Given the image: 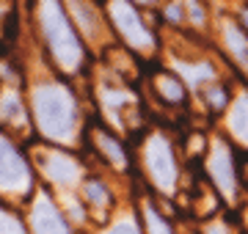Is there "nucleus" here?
Listing matches in <instances>:
<instances>
[{
  "label": "nucleus",
  "mask_w": 248,
  "mask_h": 234,
  "mask_svg": "<svg viewBox=\"0 0 248 234\" xmlns=\"http://www.w3.org/2000/svg\"><path fill=\"white\" fill-rule=\"evenodd\" d=\"M39 25L45 33L47 50L63 72H78L83 66V44L75 33V25L69 22L61 0H42L39 3Z\"/></svg>",
  "instance_id": "1"
},
{
  "label": "nucleus",
  "mask_w": 248,
  "mask_h": 234,
  "mask_svg": "<svg viewBox=\"0 0 248 234\" xmlns=\"http://www.w3.org/2000/svg\"><path fill=\"white\" fill-rule=\"evenodd\" d=\"M33 113L36 124L53 141H69L75 135V99L63 86L58 83H47L33 91Z\"/></svg>",
  "instance_id": "2"
},
{
  "label": "nucleus",
  "mask_w": 248,
  "mask_h": 234,
  "mask_svg": "<svg viewBox=\"0 0 248 234\" xmlns=\"http://www.w3.org/2000/svg\"><path fill=\"white\" fill-rule=\"evenodd\" d=\"M143 168L146 176L157 190L171 193L177 188V160H174V146L163 132H152L143 144Z\"/></svg>",
  "instance_id": "3"
},
{
  "label": "nucleus",
  "mask_w": 248,
  "mask_h": 234,
  "mask_svg": "<svg viewBox=\"0 0 248 234\" xmlns=\"http://www.w3.org/2000/svg\"><path fill=\"white\" fill-rule=\"evenodd\" d=\"M108 11H110V19H113L119 36L130 47H135V50H152L155 47L152 30L143 25L141 14H138V9H135L130 0H110L108 3Z\"/></svg>",
  "instance_id": "4"
},
{
  "label": "nucleus",
  "mask_w": 248,
  "mask_h": 234,
  "mask_svg": "<svg viewBox=\"0 0 248 234\" xmlns=\"http://www.w3.org/2000/svg\"><path fill=\"white\" fill-rule=\"evenodd\" d=\"M31 188V171L22 154L0 135V190L6 193H25Z\"/></svg>",
  "instance_id": "5"
},
{
  "label": "nucleus",
  "mask_w": 248,
  "mask_h": 234,
  "mask_svg": "<svg viewBox=\"0 0 248 234\" xmlns=\"http://www.w3.org/2000/svg\"><path fill=\"white\" fill-rule=\"evenodd\" d=\"M207 174L213 185L223 193V198L234 201L237 198V171H234V162H232L229 146L223 141H215L213 152H210V160H207Z\"/></svg>",
  "instance_id": "6"
},
{
  "label": "nucleus",
  "mask_w": 248,
  "mask_h": 234,
  "mask_svg": "<svg viewBox=\"0 0 248 234\" xmlns=\"http://www.w3.org/2000/svg\"><path fill=\"white\" fill-rule=\"evenodd\" d=\"M31 226H33V234H69L66 218L58 212V207L47 196H42L33 204V209H31Z\"/></svg>",
  "instance_id": "7"
},
{
  "label": "nucleus",
  "mask_w": 248,
  "mask_h": 234,
  "mask_svg": "<svg viewBox=\"0 0 248 234\" xmlns=\"http://www.w3.org/2000/svg\"><path fill=\"white\" fill-rule=\"evenodd\" d=\"M45 174H47V179H53L55 185H72V182L78 179L80 168L69 154L53 152L45 157Z\"/></svg>",
  "instance_id": "8"
},
{
  "label": "nucleus",
  "mask_w": 248,
  "mask_h": 234,
  "mask_svg": "<svg viewBox=\"0 0 248 234\" xmlns=\"http://www.w3.org/2000/svg\"><path fill=\"white\" fill-rule=\"evenodd\" d=\"M152 83H155V91L160 94V99H163V102H169V105H185L187 88H185V80H179L177 74L157 72Z\"/></svg>",
  "instance_id": "9"
},
{
  "label": "nucleus",
  "mask_w": 248,
  "mask_h": 234,
  "mask_svg": "<svg viewBox=\"0 0 248 234\" xmlns=\"http://www.w3.org/2000/svg\"><path fill=\"white\" fill-rule=\"evenodd\" d=\"M229 130L240 144L248 149V94H240L229 110Z\"/></svg>",
  "instance_id": "10"
},
{
  "label": "nucleus",
  "mask_w": 248,
  "mask_h": 234,
  "mask_svg": "<svg viewBox=\"0 0 248 234\" xmlns=\"http://www.w3.org/2000/svg\"><path fill=\"white\" fill-rule=\"evenodd\" d=\"M94 138H97L99 154H102V157L113 165V168H127V152H124V146L119 144L113 135H108L105 130H97V132H94Z\"/></svg>",
  "instance_id": "11"
},
{
  "label": "nucleus",
  "mask_w": 248,
  "mask_h": 234,
  "mask_svg": "<svg viewBox=\"0 0 248 234\" xmlns=\"http://www.w3.org/2000/svg\"><path fill=\"white\" fill-rule=\"evenodd\" d=\"M0 121L6 127H19L25 121L22 99H19L14 91H3V94H0Z\"/></svg>",
  "instance_id": "12"
},
{
  "label": "nucleus",
  "mask_w": 248,
  "mask_h": 234,
  "mask_svg": "<svg viewBox=\"0 0 248 234\" xmlns=\"http://www.w3.org/2000/svg\"><path fill=\"white\" fill-rule=\"evenodd\" d=\"M223 39H226L229 53L248 69V36L240 30L237 25H234V22H223Z\"/></svg>",
  "instance_id": "13"
},
{
  "label": "nucleus",
  "mask_w": 248,
  "mask_h": 234,
  "mask_svg": "<svg viewBox=\"0 0 248 234\" xmlns=\"http://www.w3.org/2000/svg\"><path fill=\"white\" fill-rule=\"evenodd\" d=\"M86 201H89L94 209H105V207L113 204L110 190L105 188V182H102V179H89V182H86Z\"/></svg>",
  "instance_id": "14"
},
{
  "label": "nucleus",
  "mask_w": 248,
  "mask_h": 234,
  "mask_svg": "<svg viewBox=\"0 0 248 234\" xmlns=\"http://www.w3.org/2000/svg\"><path fill=\"white\" fill-rule=\"evenodd\" d=\"M143 223H146V232L143 234H174L171 223L155 207H143Z\"/></svg>",
  "instance_id": "15"
},
{
  "label": "nucleus",
  "mask_w": 248,
  "mask_h": 234,
  "mask_svg": "<svg viewBox=\"0 0 248 234\" xmlns=\"http://www.w3.org/2000/svg\"><path fill=\"white\" fill-rule=\"evenodd\" d=\"M226 99H229V94H226L223 86H204V102H207L210 110H223Z\"/></svg>",
  "instance_id": "16"
},
{
  "label": "nucleus",
  "mask_w": 248,
  "mask_h": 234,
  "mask_svg": "<svg viewBox=\"0 0 248 234\" xmlns=\"http://www.w3.org/2000/svg\"><path fill=\"white\" fill-rule=\"evenodd\" d=\"M0 234H25V229H22V223H19L17 218L0 212Z\"/></svg>",
  "instance_id": "17"
},
{
  "label": "nucleus",
  "mask_w": 248,
  "mask_h": 234,
  "mask_svg": "<svg viewBox=\"0 0 248 234\" xmlns=\"http://www.w3.org/2000/svg\"><path fill=\"white\" fill-rule=\"evenodd\" d=\"M108 234H143V229L138 223H133V220H119V223H113L108 229Z\"/></svg>",
  "instance_id": "18"
},
{
  "label": "nucleus",
  "mask_w": 248,
  "mask_h": 234,
  "mask_svg": "<svg viewBox=\"0 0 248 234\" xmlns=\"http://www.w3.org/2000/svg\"><path fill=\"white\" fill-rule=\"evenodd\" d=\"M202 234H232V232L226 226V220H213V223H207L202 229Z\"/></svg>",
  "instance_id": "19"
},
{
  "label": "nucleus",
  "mask_w": 248,
  "mask_h": 234,
  "mask_svg": "<svg viewBox=\"0 0 248 234\" xmlns=\"http://www.w3.org/2000/svg\"><path fill=\"white\" fill-rule=\"evenodd\" d=\"M166 17H169L171 22H179V19H182V9H179V6H169V9H166Z\"/></svg>",
  "instance_id": "20"
},
{
  "label": "nucleus",
  "mask_w": 248,
  "mask_h": 234,
  "mask_svg": "<svg viewBox=\"0 0 248 234\" xmlns=\"http://www.w3.org/2000/svg\"><path fill=\"white\" fill-rule=\"evenodd\" d=\"M243 17H246V25H248V9H246V11H243Z\"/></svg>",
  "instance_id": "21"
},
{
  "label": "nucleus",
  "mask_w": 248,
  "mask_h": 234,
  "mask_svg": "<svg viewBox=\"0 0 248 234\" xmlns=\"http://www.w3.org/2000/svg\"><path fill=\"white\" fill-rule=\"evenodd\" d=\"M141 3H155V0H141Z\"/></svg>",
  "instance_id": "22"
},
{
  "label": "nucleus",
  "mask_w": 248,
  "mask_h": 234,
  "mask_svg": "<svg viewBox=\"0 0 248 234\" xmlns=\"http://www.w3.org/2000/svg\"><path fill=\"white\" fill-rule=\"evenodd\" d=\"M246 223H248V218H246Z\"/></svg>",
  "instance_id": "23"
}]
</instances>
